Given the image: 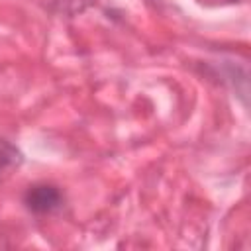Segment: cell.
Instances as JSON below:
<instances>
[{
	"label": "cell",
	"instance_id": "1",
	"mask_svg": "<svg viewBox=\"0 0 251 251\" xmlns=\"http://www.w3.org/2000/svg\"><path fill=\"white\" fill-rule=\"evenodd\" d=\"M25 208L35 216H45L63 206V194L53 184H33L24 196Z\"/></svg>",
	"mask_w": 251,
	"mask_h": 251
},
{
	"label": "cell",
	"instance_id": "2",
	"mask_svg": "<svg viewBox=\"0 0 251 251\" xmlns=\"http://www.w3.org/2000/svg\"><path fill=\"white\" fill-rule=\"evenodd\" d=\"M22 163H24L22 151L14 143L0 139V182L6 180L8 176H12L20 169Z\"/></svg>",
	"mask_w": 251,
	"mask_h": 251
},
{
	"label": "cell",
	"instance_id": "3",
	"mask_svg": "<svg viewBox=\"0 0 251 251\" xmlns=\"http://www.w3.org/2000/svg\"><path fill=\"white\" fill-rule=\"evenodd\" d=\"M61 4V10L65 12H80L90 4H96V0H57Z\"/></svg>",
	"mask_w": 251,
	"mask_h": 251
}]
</instances>
